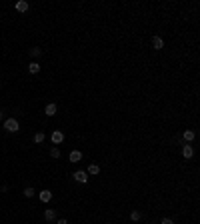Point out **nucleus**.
<instances>
[{
    "instance_id": "f257e3e1",
    "label": "nucleus",
    "mask_w": 200,
    "mask_h": 224,
    "mask_svg": "<svg viewBox=\"0 0 200 224\" xmlns=\"http://www.w3.org/2000/svg\"><path fill=\"white\" fill-rule=\"evenodd\" d=\"M4 128H6L8 132H18L20 124H18V120H16V118H8V120H4Z\"/></svg>"
},
{
    "instance_id": "f03ea898",
    "label": "nucleus",
    "mask_w": 200,
    "mask_h": 224,
    "mask_svg": "<svg viewBox=\"0 0 200 224\" xmlns=\"http://www.w3.org/2000/svg\"><path fill=\"white\" fill-rule=\"evenodd\" d=\"M72 176H74V180H76V182H82V184L88 182V174H86V170H76Z\"/></svg>"
},
{
    "instance_id": "7ed1b4c3",
    "label": "nucleus",
    "mask_w": 200,
    "mask_h": 224,
    "mask_svg": "<svg viewBox=\"0 0 200 224\" xmlns=\"http://www.w3.org/2000/svg\"><path fill=\"white\" fill-rule=\"evenodd\" d=\"M50 140H52V144H62V142H64V132H60V130H54L52 136H50Z\"/></svg>"
},
{
    "instance_id": "20e7f679",
    "label": "nucleus",
    "mask_w": 200,
    "mask_h": 224,
    "mask_svg": "<svg viewBox=\"0 0 200 224\" xmlns=\"http://www.w3.org/2000/svg\"><path fill=\"white\" fill-rule=\"evenodd\" d=\"M194 138H196V132H194V130H184V134H182V140H184L186 144H188V142H192Z\"/></svg>"
},
{
    "instance_id": "39448f33",
    "label": "nucleus",
    "mask_w": 200,
    "mask_h": 224,
    "mask_svg": "<svg viewBox=\"0 0 200 224\" xmlns=\"http://www.w3.org/2000/svg\"><path fill=\"white\" fill-rule=\"evenodd\" d=\"M192 154H194V148H192L190 144H184V146H182V156H184L186 160H188V158H192Z\"/></svg>"
},
{
    "instance_id": "423d86ee",
    "label": "nucleus",
    "mask_w": 200,
    "mask_h": 224,
    "mask_svg": "<svg viewBox=\"0 0 200 224\" xmlns=\"http://www.w3.org/2000/svg\"><path fill=\"white\" fill-rule=\"evenodd\" d=\"M38 198L42 202H50L52 200V192H50V190H42V192H38Z\"/></svg>"
},
{
    "instance_id": "0eeeda50",
    "label": "nucleus",
    "mask_w": 200,
    "mask_h": 224,
    "mask_svg": "<svg viewBox=\"0 0 200 224\" xmlns=\"http://www.w3.org/2000/svg\"><path fill=\"white\" fill-rule=\"evenodd\" d=\"M68 158H70V162H80V160H82V152H80V150H72Z\"/></svg>"
},
{
    "instance_id": "6e6552de",
    "label": "nucleus",
    "mask_w": 200,
    "mask_h": 224,
    "mask_svg": "<svg viewBox=\"0 0 200 224\" xmlns=\"http://www.w3.org/2000/svg\"><path fill=\"white\" fill-rule=\"evenodd\" d=\"M152 46L156 48V50H162V48H164V40H162L160 36H154L152 38Z\"/></svg>"
},
{
    "instance_id": "1a4fd4ad",
    "label": "nucleus",
    "mask_w": 200,
    "mask_h": 224,
    "mask_svg": "<svg viewBox=\"0 0 200 224\" xmlns=\"http://www.w3.org/2000/svg\"><path fill=\"white\" fill-rule=\"evenodd\" d=\"M44 220H48V222L56 220V210H52V208H48V210H44Z\"/></svg>"
},
{
    "instance_id": "9d476101",
    "label": "nucleus",
    "mask_w": 200,
    "mask_h": 224,
    "mask_svg": "<svg viewBox=\"0 0 200 224\" xmlns=\"http://www.w3.org/2000/svg\"><path fill=\"white\" fill-rule=\"evenodd\" d=\"M98 172H100V166H98V164H90L88 170H86V174H88V176H96Z\"/></svg>"
},
{
    "instance_id": "9b49d317",
    "label": "nucleus",
    "mask_w": 200,
    "mask_h": 224,
    "mask_svg": "<svg viewBox=\"0 0 200 224\" xmlns=\"http://www.w3.org/2000/svg\"><path fill=\"white\" fill-rule=\"evenodd\" d=\"M58 112V108H56V104H48L46 108H44V114L46 116H54V114Z\"/></svg>"
},
{
    "instance_id": "f8f14e48",
    "label": "nucleus",
    "mask_w": 200,
    "mask_h": 224,
    "mask_svg": "<svg viewBox=\"0 0 200 224\" xmlns=\"http://www.w3.org/2000/svg\"><path fill=\"white\" fill-rule=\"evenodd\" d=\"M28 72H30V74H38V72H40V64H38V62H30V64H28Z\"/></svg>"
},
{
    "instance_id": "ddd939ff",
    "label": "nucleus",
    "mask_w": 200,
    "mask_h": 224,
    "mask_svg": "<svg viewBox=\"0 0 200 224\" xmlns=\"http://www.w3.org/2000/svg\"><path fill=\"white\" fill-rule=\"evenodd\" d=\"M16 10H18V12H26V10H28V2H24V0L16 2Z\"/></svg>"
},
{
    "instance_id": "4468645a",
    "label": "nucleus",
    "mask_w": 200,
    "mask_h": 224,
    "mask_svg": "<svg viewBox=\"0 0 200 224\" xmlns=\"http://www.w3.org/2000/svg\"><path fill=\"white\" fill-rule=\"evenodd\" d=\"M44 138H46L44 132H36V134H34V142H36V144H42V142H44Z\"/></svg>"
},
{
    "instance_id": "2eb2a0df",
    "label": "nucleus",
    "mask_w": 200,
    "mask_h": 224,
    "mask_svg": "<svg viewBox=\"0 0 200 224\" xmlns=\"http://www.w3.org/2000/svg\"><path fill=\"white\" fill-rule=\"evenodd\" d=\"M140 218H142V214H140V210H132V212H130V220H134V222H138Z\"/></svg>"
},
{
    "instance_id": "dca6fc26",
    "label": "nucleus",
    "mask_w": 200,
    "mask_h": 224,
    "mask_svg": "<svg viewBox=\"0 0 200 224\" xmlns=\"http://www.w3.org/2000/svg\"><path fill=\"white\" fill-rule=\"evenodd\" d=\"M50 156L52 158H60V148H58V146H52V148H50Z\"/></svg>"
},
{
    "instance_id": "f3484780",
    "label": "nucleus",
    "mask_w": 200,
    "mask_h": 224,
    "mask_svg": "<svg viewBox=\"0 0 200 224\" xmlns=\"http://www.w3.org/2000/svg\"><path fill=\"white\" fill-rule=\"evenodd\" d=\"M22 194L26 196V198H32V196H34L36 192H34V188H30V186H28V188H24V192H22Z\"/></svg>"
},
{
    "instance_id": "a211bd4d",
    "label": "nucleus",
    "mask_w": 200,
    "mask_h": 224,
    "mask_svg": "<svg viewBox=\"0 0 200 224\" xmlns=\"http://www.w3.org/2000/svg\"><path fill=\"white\" fill-rule=\"evenodd\" d=\"M30 54H32V56H40V54H42V50H40L38 46H34V48H30Z\"/></svg>"
},
{
    "instance_id": "6ab92c4d",
    "label": "nucleus",
    "mask_w": 200,
    "mask_h": 224,
    "mask_svg": "<svg viewBox=\"0 0 200 224\" xmlns=\"http://www.w3.org/2000/svg\"><path fill=\"white\" fill-rule=\"evenodd\" d=\"M160 224H174V220H172V218H162Z\"/></svg>"
},
{
    "instance_id": "aec40b11",
    "label": "nucleus",
    "mask_w": 200,
    "mask_h": 224,
    "mask_svg": "<svg viewBox=\"0 0 200 224\" xmlns=\"http://www.w3.org/2000/svg\"><path fill=\"white\" fill-rule=\"evenodd\" d=\"M58 224H68V220H66V218H60V220H58Z\"/></svg>"
},
{
    "instance_id": "412c9836",
    "label": "nucleus",
    "mask_w": 200,
    "mask_h": 224,
    "mask_svg": "<svg viewBox=\"0 0 200 224\" xmlns=\"http://www.w3.org/2000/svg\"><path fill=\"white\" fill-rule=\"evenodd\" d=\"M0 120H2V112H0Z\"/></svg>"
},
{
    "instance_id": "4be33fe9",
    "label": "nucleus",
    "mask_w": 200,
    "mask_h": 224,
    "mask_svg": "<svg viewBox=\"0 0 200 224\" xmlns=\"http://www.w3.org/2000/svg\"><path fill=\"white\" fill-rule=\"evenodd\" d=\"M0 84H2V82H0Z\"/></svg>"
}]
</instances>
